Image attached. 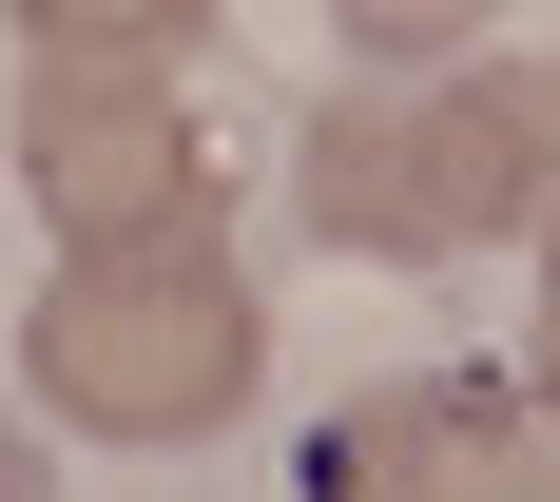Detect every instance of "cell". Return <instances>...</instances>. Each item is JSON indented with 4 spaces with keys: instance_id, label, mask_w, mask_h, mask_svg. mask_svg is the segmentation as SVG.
<instances>
[{
    "instance_id": "3",
    "label": "cell",
    "mask_w": 560,
    "mask_h": 502,
    "mask_svg": "<svg viewBox=\"0 0 560 502\" xmlns=\"http://www.w3.org/2000/svg\"><path fill=\"white\" fill-rule=\"evenodd\" d=\"M0 155H20L58 252H136V232L213 213V136H194V58L174 39H39L0 78Z\"/></svg>"
},
{
    "instance_id": "2",
    "label": "cell",
    "mask_w": 560,
    "mask_h": 502,
    "mask_svg": "<svg viewBox=\"0 0 560 502\" xmlns=\"http://www.w3.org/2000/svg\"><path fill=\"white\" fill-rule=\"evenodd\" d=\"M252 367H271V310H252L213 213L136 232V252H58L39 310H20V387L97 445H194V425L252 406Z\"/></svg>"
},
{
    "instance_id": "1",
    "label": "cell",
    "mask_w": 560,
    "mask_h": 502,
    "mask_svg": "<svg viewBox=\"0 0 560 502\" xmlns=\"http://www.w3.org/2000/svg\"><path fill=\"white\" fill-rule=\"evenodd\" d=\"M290 194H310V232L368 252V271H464V252H503V232L560 213V97L503 78V58L348 78V97H310V136H290Z\"/></svg>"
},
{
    "instance_id": "9",
    "label": "cell",
    "mask_w": 560,
    "mask_h": 502,
    "mask_svg": "<svg viewBox=\"0 0 560 502\" xmlns=\"http://www.w3.org/2000/svg\"><path fill=\"white\" fill-rule=\"evenodd\" d=\"M541 97H560V78H541Z\"/></svg>"
},
{
    "instance_id": "8",
    "label": "cell",
    "mask_w": 560,
    "mask_h": 502,
    "mask_svg": "<svg viewBox=\"0 0 560 502\" xmlns=\"http://www.w3.org/2000/svg\"><path fill=\"white\" fill-rule=\"evenodd\" d=\"M0 502H58V483H39V425H20V406H0Z\"/></svg>"
},
{
    "instance_id": "7",
    "label": "cell",
    "mask_w": 560,
    "mask_h": 502,
    "mask_svg": "<svg viewBox=\"0 0 560 502\" xmlns=\"http://www.w3.org/2000/svg\"><path fill=\"white\" fill-rule=\"evenodd\" d=\"M522 348H541V367H522V406L560 425V213H541V329H522Z\"/></svg>"
},
{
    "instance_id": "4",
    "label": "cell",
    "mask_w": 560,
    "mask_h": 502,
    "mask_svg": "<svg viewBox=\"0 0 560 502\" xmlns=\"http://www.w3.org/2000/svg\"><path fill=\"white\" fill-rule=\"evenodd\" d=\"M310 502H560V425L503 387V367H387L348 387L290 464Z\"/></svg>"
},
{
    "instance_id": "5",
    "label": "cell",
    "mask_w": 560,
    "mask_h": 502,
    "mask_svg": "<svg viewBox=\"0 0 560 502\" xmlns=\"http://www.w3.org/2000/svg\"><path fill=\"white\" fill-rule=\"evenodd\" d=\"M329 39L368 58V78H445V58L503 39V0H329Z\"/></svg>"
},
{
    "instance_id": "6",
    "label": "cell",
    "mask_w": 560,
    "mask_h": 502,
    "mask_svg": "<svg viewBox=\"0 0 560 502\" xmlns=\"http://www.w3.org/2000/svg\"><path fill=\"white\" fill-rule=\"evenodd\" d=\"M20 39H213V0H20Z\"/></svg>"
}]
</instances>
